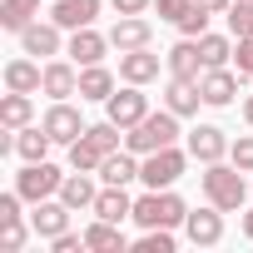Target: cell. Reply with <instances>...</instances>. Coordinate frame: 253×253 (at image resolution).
Masks as SVG:
<instances>
[{"label":"cell","mask_w":253,"mask_h":253,"mask_svg":"<svg viewBox=\"0 0 253 253\" xmlns=\"http://www.w3.org/2000/svg\"><path fill=\"white\" fill-rule=\"evenodd\" d=\"M114 149H124V129L114 119H99V124H89V129L70 144V169H84V174H99V164H104V154H114Z\"/></svg>","instance_id":"cell-1"},{"label":"cell","mask_w":253,"mask_h":253,"mask_svg":"<svg viewBox=\"0 0 253 253\" xmlns=\"http://www.w3.org/2000/svg\"><path fill=\"white\" fill-rule=\"evenodd\" d=\"M199 189H204V199L213 204V209H223V213H238L243 209V199H248V184H243V169L228 159H218V164H204V174H199Z\"/></svg>","instance_id":"cell-2"},{"label":"cell","mask_w":253,"mask_h":253,"mask_svg":"<svg viewBox=\"0 0 253 253\" xmlns=\"http://www.w3.org/2000/svg\"><path fill=\"white\" fill-rule=\"evenodd\" d=\"M179 139V114L174 109H149L134 129H124V149H134L139 159L154 154V149H169Z\"/></svg>","instance_id":"cell-3"},{"label":"cell","mask_w":253,"mask_h":253,"mask_svg":"<svg viewBox=\"0 0 253 253\" xmlns=\"http://www.w3.org/2000/svg\"><path fill=\"white\" fill-rule=\"evenodd\" d=\"M189 218V204L174 189H149L144 199H134V223L139 228H179Z\"/></svg>","instance_id":"cell-4"},{"label":"cell","mask_w":253,"mask_h":253,"mask_svg":"<svg viewBox=\"0 0 253 253\" xmlns=\"http://www.w3.org/2000/svg\"><path fill=\"white\" fill-rule=\"evenodd\" d=\"M189 159H194V154H184L179 144L154 149V154H144V164H139V184H144V189H174V184L184 179Z\"/></svg>","instance_id":"cell-5"},{"label":"cell","mask_w":253,"mask_h":253,"mask_svg":"<svg viewBox=\"0 0 253 253\" xmlns=\"http://www.w3.org/2000/svg\"><path fill=\"white\" fill-rule=\"evenodd\" d=\"M60 184H65V174H60L50 159H35V164H25V169L15 174V189H20V199H25V204L55 199V194H60Z\"/></svg>","instance_id":"cell-6"},{"label":"cell","mask_w":253,"mask_h":253,"mask_svg":"<svg viewBox=\"0 0 253 253\" xmlns=\"http://www.w3.org/2000/svg\"><path fill=\"white\" fill-rule=\"evenodd\" d=\"M144 114H149V94H144V84H124V89H114V94L104 99V119H114L119 129H134Z\"/></svg>","instance_id":"cell-7"},{"label":"cell","mask_w":253,"mask_h":253,"mask_svg":"<svg viewBox=\"0 0 253 253\" xmlns=\"http://www.w3.org/2000/svg\"><path fill=\"white\" fill-rule=\"evenodd\" d=\"M20 50L35 55V60H55V55H65V35H60L55 20H30L20 30Z\"/></svg>","instance_id":"cell-8"},{"label":"cell","mask_w":253,"mask_h":253,"mask_svg":"<svg viewBox=\"0 0 253 253\" xmlns=\"http://www.w3.org/2000/svg\"><path fill=\"white\" fill-rule=\"evenodd\" d=\"M40 124L50 129V139H55V144H65V149H70V144H75V139L89 129V124L80 119V109H75L70 99H55V104L45 109V119H40Z\"/></svg>","instance_id":"cell-9"},{"label":"cell","mask_w":253,"mask_h":253,"mask_svg":"<svg viewBox=\"0 0 253 253\" xmlns=\"http://www.w3.org/2000/svg\"><path fill=\"white\" fill-rule=\"evenodd\" d=\"M238 84H243V75H233L228 65H218V70H204L199 94H204V104L223 109V104H233V99H238Z\"/></svg>","instance_id":"cell-10"},{"label":"cell","mask_w":253,"mask_h":253,"mask_svg":"<svg viewBox=\"0 0 253 253\" xmlns=\"http://www.w3.org/2000/svg\"><path fill=\"white\" fill-rule=\"evenodd\" d=\"M184 233H189V243H199V248H213V243H223V209H189V218H184Z\"/></svg>","instance_id":"cell-11"},{"label":"cell","mask_w":253,"mask_h":253,"mask_svg":"<svg viewBox=\"0 0 253 253\" xmlns=\"http://www.w3.org/2000/svg\"><path fill=\"white\" fill-rule=\"evenodd\" d=\"M70 213H75V209H70L60 194H55V199H40L35 213H30V228H35L40 238H60V233L70 228Z\"/></svg>","instance_id":"cell-12"},{"label":"cell","mask_w":253,"mask_h":253,"mask_svg":"<svg viewBox=\"0 0 253 253\" xmlns=\"http://www.w3.org/2000/svg\"><path fill=\"white\" fill-rule=\"evenodd\" d=\"M159 65H164V60H159L149 45H144V50H124V55H119V80H124V84H154V80H159Z\"/></svg>","instance_id":"cell-13"},{"label":"cell","mask_w":253,"mask_h":253,"mask_svg":"<svg viewBox=\"0 0 253 253\" xmlns=\"http://www.w3.org/2000/svg\"><path fill=\"white\" fill-rule=\"evenodd\" d=\"M189 154L199 164H218V159H228V134L218 124H199V129H189Z\"/></svg>","instance_id":"cell-14"},{"label":"cell","mask_w":253,"mask_h":253,"mask_svg":"<svg viewBox=\"0 0 253 253\" xmlns=\"http://www.w3.org/2000/svg\"><path fill=\"white\" fill-rule=\"evenodd\" d=\"M104 50H109V35H99L94 25H84V30H70V45H65V55H70L75 65H104Z\"/></svg>","instance_id":"cell-15"},{"label":"cell","mask_w":253,"mask_h":253,"mask_svg":"<svg viewBox=\"0 0 253 253\" xmlns=\"http://www.w3.org/2000/svg\"><path fill=\"white\" fill-rule=\"evenodd\" d=\"M5 89L40 94V89H45V65H40L35 55H25V50H20V60H10V65H5Z\"/></svg>","instance_id":"cell-16"},{"label":"cell","mask_w":253,"mask_h":253,"mask_svg":"<svg viewBox=\"0 0 253 253\" xmlns=\"http://www.w3.org/2000/svg\"><path fill=\"white\" fill-rule=\"evenodd\" d=\"M40 94H50V99H70V94H80V65L75 60H45V89Z\"/></svg>","instance_id":"cell-17"},{"label":"cell","mask_w":253,"mask_h":253,"mask_svg":"<svg viewBox=\"0 0 253 253\" xmlns=\"http://www.w3.org/2000/svg\"><path fill=\"white\" fill-rule=\"evenodd\" d=\"M99 5H104V0H55V5H50V20H55L60 30H84V25L99 20Z\"/></svg>","instance_id":"cell-18"},{"label":"cell","mask_w":253,"mask_h":253,"mask_svg":"<svg viewBox=\"0 0 253 253\" xmlns=\"http://www.w3.org/2000/svg\"><path fill=\"white\" fill-rule=\"evenodd\" d=\"M154 40V25L144 20V15H119L114 20V30H109V45L124 55V50H144Z\"/></svg>","instance_id":"cell-19"},{"label":"cell","mask_w":253,"mask_h":253,"mask_svg":"<svg viewBox=\"0 0 253 253\" xmlns=\"http://www.w3.org/2000/svg\"><path fill=\"white\" fill-rule=\"evenodd\" d=\"M164 65H169V75H174V80H204V55H199V40L179 35V45L164 55Z\"/></svg>","instance_id":"cell-20"},{"label":"cell","mask_w":253,"mask_h":253,"mask_svg":"<svg viewBox=\"0 0 253 253\" xmlns=\"http://www.w3.org/2000/svg\"><path fill=\"white\" fill-rule=\"evenodd\" d=\"M94 218H109V223H124V218H134V199L124 194L119 184H99V199L89 209Z\"/></svg>","instance_id":"cell-21"},{"label":"cell","mask_w":253,"mask_h":253,"mask_svg":"<svg viewBox=\"0 0 253 253\" xmlns=\"http://www.w3.org/2000/svg\"><path fill=\"white\" fill-rule=\"evenodd\" d=\"M199 104H204L199 80H174V75H169V84H164V109H174L179 119H189V114H199Z\"/></svg>","instance_id":"cell-22"},{"label":"cell","mask_w":253,"mask_h":253,"mask_svg":"<svg viewBox=\"0 0 253 253\" xmlns=\"http://www.w3.org/2000/svg\"><path fill=\"white\" fill-rule=\"evenodd\" d=\"M99 174H84V169H75V174H65V184H60V199L80 213V209H94V199H99V184H94Z\"/></svg>","instance_id":"cell-23"},{"label":"cell","mask_w":253,"mask_h":253,"mask_svg":"<svg viewBox=\"0 0 253 253\" xmlns=\"http://www.w3.org/2000/svg\"><path fill=\"white\" fill-rule=\"evenodd\" d=\"M139 179V154L134 149H114V154H104V164H99V184H134Z\"/></svg>","instance_id":"cell-24"},{"label":"cell","mask_w":253,"mask_h":253,"mask_svg":"<svg viewBox=\"0 0 253 253\" xmlns=\"http://www.w3.org/2000/svg\"><path fill=\"white\" fill-rule=\"evenodd\" d=\"M50 129L45 124H25V129H15V154L25 159V164H35V159H50Z\"/></svg>","instance_id":"cell-25"},{"label":"cell","mask_w":253,"mask_h":253,"mask_svg":"<svg viewBox=\"0 0 253 253\" xmlns=\"http://www.w3.org/2000/svg\"><path fill=\"white\" fill-rule=\"evenodd\" d=\"M30 119H35V99L20 94V89H5V99H0V129H25Z\"/></svg>","instance_id":"cell-26"},{"label":"cell","mask_w":253,"mask_h":253,"mask_svg":"<svg viewBox=\"0 0 253 253\" xmlns=\"http://www.w3.org/2000/svg\"><path fill=\"white\" fill-rule=\"evenodd\" d=\"M119 84H114V70H104V65H80V99H109Z\"/></svg>","instance_id":"cell-27"},{"label":"cell","mask_w":253,"mask_h":253,"mask_svg":"<svg viewBox=\"0 0 253 253\" xmlns=\"http://www.w3.org/2000/svg\"><path fill=\"white\" fill-rule=\"evenodd\" d=\"M84 248H89V253H124V233H119V223L94 218V223L84 228Z\"/></svg>","instance_id":"cell-28"},{"label":"cell","mask_w":253,"mask_h":253,"mask_svg":"<svg viewBox=\"0 0 253 253\" xmlns=\"http://www.w3.org/2000/svg\"><path fill=\"white\" fill-rule=\"evenodd\" d=\"M30 20H40V0H0V30L20 35Z\"/></svg>","instance_id":"cell-29"},{"label":"cell","mask_w":253,"mask_h":253,"mask_svg":"<svg viewBox=\"0 0 253 253\" xmlns=\"http://www.w3.org/2000/svg\"><path fill=\"white\" fill-rule=\"evenodd\" d=\"M199 55H204V70H218L233 60V40L228 35H199Z\"/></svg>","instance_id":"cell-30"},{"label":"cell","mask_w":253,"mask_h":253,"mask_svg":"<svg viewBox=\"0 0 253 253\" xmlns=\"http://www.w3.org/2000/svg\"><path fill=\"white\" fill-rule=\"evenodd\" d=\"M209 20H213V15H209V10L199 5V0H194V5H189V10H184V15L174 20V25H179V35H189V40H199V35H209Z\"/></svg>","instance_id":"cell-31"},{"label":"cell","mask_w":253,"mask_h":253,"mask_svg":"<svg viewBox=\"0 0 253 253\" xmlns=\"http://www.w3.org/2000/svg\"><path fill=\"white\" fill-rule=\"evenodd\" d=\"M30 233L35 228H25V218H0V248H5V253H20Z\"/></svg>","instance_id":"cell-32"},{"label":"cell","mask_w":253,"mask_h":253,"mask_svg":"<svg viewBox=\"0 0 253 253\" xmlns=\"http://www.w3.org/2000/svg\"><path fill=\"white\" fill-rule=\"evenodd\" d=\"M134 248L139 253H174V228H144V238Z\"/></svg>","instance_id":"cell-33"},{"label":"cell","mask_w":253,"mask_h":253,"mask_svg":"<svg viewBox=\"0 0 253 253\" xmlns=\"http://www.w3.org/2000/svg\"><path fill=\"white\" fill-rule=\"evenodd\" d=\"M228 30L238 35V40H253V5H228Z\"/></svg>","instance_id":"cell-34"},{"label":"cell","mask_w":253,"mask_h":253,"mask_svg":"<svg viewBox=\"0 0 253 253\" xmlns=\"http://www.w3.org/2000/svg\"><path fill=\"white\" fill-rule=\"evenodd\" d=\"M228 159H233L243 174H253V134H238V139L228 144Z\"/></svg>","instance_id":"cell-35"},{"label":"cell","mask_w":253,"mask_h":253,"mask_svg":"<svg viewBox=\"0 0 253 253\" xmlns=\"http://www.w3.org/2000/svg\"><path fill=\"white\" fill-rule=\"evenodd\" d=\"M233 60H238V75L253 80V40H238V45H233Z\"/></svg>","instance_id":"cell-36"},{"label":"cell","mask_w":253,"mask_h":253,"mask_svg":"<svg viewBox=\"0 0 253 253\" xmlns=\"http://www.w3.org/2000/svg\"><path fill=\"white\" fill-rule=\"evenodd\" d=\"M194 5V0H154V10H159V20H179L184 10Z\"/></svg>","instance_id":"cell-37"},{"label":"cell","mask_w":253,"mask_h":253,"mask_svg":"<svg viewBox=\"0 0 253 253\" xmlns=\"http://www.w3.org/2000/svg\"><path fill=\"white\" fill-rule=\"evenodd\" d=\"M50 243H55V253H80V248H84V233H70V228H65V233L50 238Z\"/></svg>","instance_id":"cell-38"},{"label":"cell","mask_w":253,"mask_h":253,"mask_svg":"<svg viewBox=\"0 0 253 253\" xmlns=\"http://www.w3.org/2000/svg\"><path fill=\"white\" fill-rule=\"evenodd\" d=\"M109 5H114V15H144L154 0H109Z\"/></svg>","instance_id":"cell-39"},{"label":"cell","mask_w":253,"mask_h":253,"mask_svg":"<svg viewBox=\"0 0 253 253\" xmlns=\"http://www.w3.org/2000/svg\"><path fill=\"white\" fill-rule=\"evenodd\" d=\"M199 5H204L209 15H228V5H233V0H199Z\"/></svg>","instance_id":"cell-40"},{"label":"cell","mask_w":253,"mask_h":253,"mask_svg":"<svg viewBox=\"0 0 253 253\" xmlns=\"http://www.w3.org/2000/svg\"><path fill=\"white\" fill-rule=\"evenodd\" d=\"M243 124L253 129V94H243Z\"/></svg>","instance_id":"cell-41"},{"label":"cell","mask_w":253,"mask_h":253,"mask_svg":"<svg viewBox=\"0 0 253 253\" xmlns=\"http://www.w3.org/2000/svg\"><path fill=\"white\" fill-rule=\"evenodd\" d=\"M243 238H253V209L243 213Z\"/></svg>","instance_id":"cell-42"},{"label":"cell","mask_w":253,"mask_h":253,"mask_svg":"<svg viewBox=\"0 0 253 253\" xmlns=\"http://www.w3.org/2000/svg\"><path fill=\"white\" fill-rule=\"evenodd\" d=\"M238 5H253V0H238Z\"/></svg>","instance_id":"cell-43"}]
</instances>
